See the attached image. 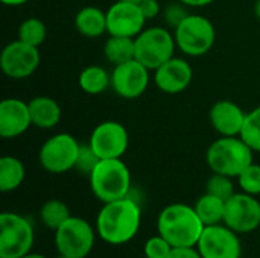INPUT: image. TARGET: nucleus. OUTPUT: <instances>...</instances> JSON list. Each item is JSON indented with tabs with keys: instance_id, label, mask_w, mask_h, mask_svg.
Segmentation results:
<instances>
[{
	"instance_id": "nucleus-1",
	"label": "nucleus",
	"mask_w": 260,
	"mask_h": 258,
	"mask_svg": "<svg viewBox=\"0 0 260 258\" xmlns=\"http://www.w3.org/2000/svg\"><path fill=\"white\" fill-rule=\"evenodd\" d=\"M142 224V210L129 196L107 202L96 217V231L102 242L120 246L131 242Z\"/></svg>"
},
{
	"instance_id": "nucleus-2",
	"label": "nucleus",
	"mask_w": 260,
	"mask_h": 258,
	"mask_svg": "<svg viewBox=\"0 0 260 258\" xmlns=\"http://www.w3.org/2000/svg\"><path fill=\"white\" fill-rule=\"evenodd\" d=\"M206 225L195 207L187 204H171L165 207L157 219V231L172 248H197Z\"/></svg>"
},
{
	"instance_id": "nucleus-3",
	"label": "nucleus",
	"mask_w": 260,
	"mask_h": 258,
	"mask_svg": "<svg viewBox=\"0 0 260 258\" xmlns=\"http://www.w3.org/2000/svg\"><path fill=\"white\" fill-rule=\"evenodd\" d=\"M254 151L239 137H219L206 154L207 166L213 173L238 178L250 164H253Z\"/></svg>"
},
{
	"instance_id": "nucleus-4",
	"label": "nucleus",
	"mask_w": 260,
	"mask_h": 258,
	"mask_svg": "<svg viewBox=\"0 0 260 258\" xmlns=\"http://www.w3.org/2000/svg\"><path fill=\"white\" fill-rule=\"evenodd\" d=\"M88 179L93 195L104 204L126 198L131 190V172L122 158L101 160Z\"/></svg>"
},
{
	"instance_id": "nucleus-5",
	"label": "nucleus",
	"mask_w": 260,
	"mask_h": 258,
	"mask_svg": "<svg viewBox=\"0 0 260 258\" xmlns=\"http://www.w3.org/2000/svg\"><path fill=\"white\" fill-rule=\"evenodd\" d=\"M35 231L27 217L5 211L0 214V258H21L32 252Z\"/></svg>"
},
{
	"instance_id": "nucleus-6",
	"label": "nucleus",
	"mask_w": 260,
	"mask_h": 258,
	"mask_svg": "<svg viewBox=\"0 0 260 258\" xmlns=\"http://www.w3.org/2000/svg\"><path fill=\"white\" fill-rule=\"evenodd\" d=\"M177 47L189 56H203L215 44L216 30L213 23L198 14H189L175 29Z\"/></svg>"
},
{
	"instance_id": "nucleus-7",
	"label": "nucleus",
	"mask_w": 260,
	"mask_h": 258,
	"mask_svg": "<svg viewBox=\"0 0 260 258\" xmlns=\"http://www.w3.org/2000/svg\"><path fill=\"white\" fill-rule=\"evenodd\" d=\"M96 233L90 222L72 216L55 231V248L62 257L87 258L93 251Z\"/></svg>"
},
{
	"instance_id": "nucleus-8",
	"label": "nucleus",
	"mask_w": 260,
	"mask_h": 258,
	"mask_svg": "<svg viewBox=\"0 0 260 258\" xmlns=\"http://www.w3.org/2000/svg\"><path fill=\"white\" fill-rule=\"evenodd\" d=\"M136 59L149 70H157L161 64L174 58L177 47L175 36L161 26L146 27L136 38Z\"/></svg>"
},
{
	"instance_id": "nucleus-9",
	"label": "nucleus",
	"mask_w": 260,
	"mask_h": 258,
	"mask_svg": "<svg viewBox=\"0 0 260 258\" xmlns=\"http://www.w3.org/2000/svg\"><path fill=\"white\" fill-rule=\"evenodd\" d=\"M81 144L78 140L67 134L59 132L56 135H52L47 138L38 154V160L41 167L53 175L66 173L72 169H75L78 154H79Z\"/></svg>"
},
{
	"instance_id": "nucleus-10",
	"label": "nucleus",
	"mask_w": 260,
	"mask_h": 258,
	"mask_svg": "<svg viewBox=\"0 0 260 258\" xmlns=\"http://www.w3.org/2000/svg\"><path fill=\"white\" fill-rule=\"evenodd\" d=\"M197 249L203 258H242L239 234L224 224L206 227Z\"/></svg>"
},
{
	"instance_id": "nucleus-11",
	"label": "nucleus",
	"mask_w": 260,
	"mask_h": 258,
	"mask_svg": "<svg viewBox=\"0 0 260 258\" xmlns=\"http://www.w3.org/2000/svg\"><path fill=\"white\" fill-rule=\"evenodd\" d=\"M224 225L238 234H248L260 228V202L248 193H235L225 202Z\"/></svg>"
},
{
	"instance_id": "nucleus-12",
	"label": "nucleus",
	"mask_w": 260,
	"mask_h": 258,
	"mask_svg": "<svg viewBox=\"0 0 260 258\" xmlns=\"http://www.w3.org/2000/svg\"><path fill=\"white\" fill-rule=\"evenodd\" d=\"M40 65L38 47L26 44L18 38L6 44L0 53V67L11 79H26Z\"/></svg>"
},
{
	"instance_id": "nucleus-13",
	"label": "nucleus",
	"mask_w": 260,
	"mask_h": 258,
	"mask_svg": "<svg viewBox=\"0 0 260 258\" xmlns=\"http://www.w3.org/2000/svg\"><path fill=\"white\" fill-rule=\"evenodd\" d=\"M149 81V68L136 58L114 65L111 71V88L117 96L123 99L140 97L146 91Z\"/></svg>"
},
{
	"instance_id": "nucleus-14",
	"label": "nucleus",
	"mask_w": 260,
	"mask_h": 258,
	"mask_svg": "<svg viewBox=\"0 0 260 258\" xmlns=\"http://www.w3.org/2000/svg\"><path fill=\"white\" fill-rule=\"evenodd\" d=\"M88 144L101 160L122 158L129 144L128 131L119 122H102L93 129Z\"/></svg>"
},
{
	"instance_id": "nucleus-15",
	"label": "nucleus",
	"mask_w": 260,
	"mask_h": 258,
	"mask_svg": "<svg viewBox=\"0 0 260 258\" xmlns=\"http://www.w3.org/2000/svg\"><path fill=\"white\" fill-rule=\"evenodd\" d=\"M146 21L139 3L117 0L107 11V32L110 35L136 38L145 29Z\"/></svg>"
},
{
	"instance_id": "nucleus-16",
	"label": "nucleus",
	"mask_w": 260,
	"mask_h": 258,
	"mask_svg": "<svg viewBox=\"0 0 260 258\" xmlns=\"http://www.w3.org/2000/svg\"><path fill=\"white\" fill-rule=\"evenodd\" d=\"M193 78L192 65L183 58H171L154 70V82L163 93L178 94L184 91Z\"/></svg>"
},
{
	"instance_id": "nucleus-17",
	"label": "nucleus",
	"mask_w": 260,
	"mask_h": 258,
	"mask_svg": "<svg viewBox=\"0 0 260 258\" xmlns=\"http://www.w3.org/2000/svg\"><path fill=\"white\" fill-rule=\"evenodd\" d=\"M30 125L29 103L17 97L3 99L0 102V135L3 138L20 137Z\"/></svg>"
},
{
	"instance_id": "nucleus-18",
	"label": "nucleus",
	"mask_w": 260,
	"mask_h": 258,
	"mask_svg": "<svg viewBox=\"0 0 260 258\" xmlns=\"http://www.w3.org/2000/svg\"><path fill=\"white\" fill-rule=\"evenodd\" d=\"M247 113L232 100H219L210 109V123L222 137L241 135Z\"/></svg>"
},
{
	"instance_id": "nucleus-19",
	"label": "nucleus",
	"mask_w": 260,
	"mask_h": 258,
	"mask_svg": "<svg viewBox=\"0 0 260 258\" xmlns=\"http://www.w3.org/2000/svg\"><path fill=\"white\" fill-rule=\"evenodd\" d=\"M29 103L32 125L41 129H52L61 120L59 103L49 96H37Z\"/></svg>"
},
{
	"instance_id": "nucleus-20",
	"label": "nucleus",
	"mask_w": 260,
	"mask_h": 258,
	"mask_svg": "<svg viewBox=\"0 0 260 258\" xmlns=\"http://www.w3.org/2000/svg\"><path fill=\"white\" fill-rule=\"evenodd\" d=\"M78 32L87 38H98L107 32V12L96 6H85L75 17Z\"/></svg>"
},
{
	"instance_id": "nucleus-21",
	"label": "nucleus",
	"mask_w": 260,
	"mask_h": 258,
	"mask_svg": "<svg viewBox=\"0 0 260 258\" xmlns=\"http://www.w3.org/2000/svg\"><path fill=\"white\" fill-rule=\"evenodd\" d=\"M26 176L24 164L11 155H5L0 158V192L9 193L17 190Z\"/></svg>"
},
{
	"instance_id": "nucleus-22",
	"label": "nucleus",
	"mask_w": 260,
	"mask_h": 258,
	"mask_svg": "<svg viewBox=\"0 0 260 258\" xmlns=\"http://www.w3.org/2000/svg\"><path fill=\"white\" fill-rule=\"evenodd\" d=\"M104 55L113 65L131 61L136 58V41L131 36L110 35L104 44Z\"/></svg>"
},
{
	"instance_id": "nucleus-23",
	"label": "nucleus",
	"mask_w": 260,
	"mask_h": 258,
	"mask_svg": "<svg viewBox=\"0 0 260 258\" xmlns=\"http://www.w3.org/2000/svg\"><path fill=\"white\" fill-rule=\"evenodd\" d=\"M78 84L87 94H102L111 87V75L101 65H88L81 71Z\"/></svg>"
},
{
	"instance_id": "nucleus-24",
	"label": "nucleus",
	"mask_w": 260,
	"mask_h": 258,
	"mask_svg": "<svg viewBox=\"0 0 260 258\" xmlns=\"http://www.w3.org/2000/svg\"><path fill=\"white\" fill-rule=\"evenodd\" d=\"M193 207L206 227L218 225L224 222L225 201H222L221 198H216L210 193H204L201 198H198Z\"/></svg>"
},
{
	"instance_id": "nucleus-25",
	"label": "nucleus",
	"mask_w": 260,
	"mask_h": 258,
	"mask_svg": "<svg viewBox=\"0 0 260 258\" xmlns=\"http://www.w3.org/2000/svg\"><path fill=\"white\" fill-rule=\"evenodd\" d=\"M72 217V213L66 202L59 199H49L40 208L41 224L52 231H56L67 219Z\"/></svg>"
},
{
	"instance_id": "nucleus-26",
	"label": "nucleus",
	"mask_w": 260,
	"mask_h": 258,
	"mask_svg": "<svg viewBox=\"0 0 260 258\" xmlns=\"http://www.w3.org/2000/svg\"><path fill=\"white\" fill-rule=\"evenodd\" d=\"M46 36H47L46 24L40 18L35 17L26 18L18 26V40L34 47H40L44 43Z\"/></svg>"
},
{
	"instance_id": "nucleus-27",
	"label": "nucleus",
	"mask_w": 260,
	"mask_h": 258,
	"mask_svg": "<svg viewBox=\"0 0 260 258\" xmlns=\"http://www.w3.org/2000/svg\"><path fill=\"white\" fill-rule=\"evenodd\" d=\"M254 152H260V105L247 113V119L239 135Z\"/></svg>"
},
{
	"instance_id": "nucleus-28",
	"label": "nucleus",
	"mask_w": 260,
	"mask_h": 258,
	"mask_svg": "<svg viewBox=\"0 0 260 258\" xmlns=\"http://www.w3.org/2000/svg\"><path fill=\"white\" fill-rule=\"evenodd\" d=\"M206 193H210L216 198H221L222 201H229L236 192H235V184L233 178L221 173H213L209 181L206 182Z\"/></svg>"
},
{
	"instance_id": "nucleus-29",
	"label": "nucleus",
	"mask_w": 260,
	"mask_h": 258,
	"mask_svg": "<svg viewBox=\"0 0 260 258\" xmlns=\"http://www.w3.org/2000/svg\"><path fill=\"white\" fill-rule=\"evenodd\" d=\"M238 184L244 193L259 196L260 195V164H250L238 178Z\"/></svg>"
},
{
	"instance_id": "nucleus-30",
	"label": "nucleus",
	"mask_w": 260,
	"mask_h": 258,
	"mask_svg": "<svg viewBox=\"0 0 260 258\" xmlns=\"http://www.w3.org/2000/svg\"><path fill=\"white\" fill-rule=\"evenodd\" d=\"M99 161H101V158L98 157V154L93 151V148L90 144H81L75 169L79 173L90 176V173L94 170V167L98 166Z\"/></svg>"
},
{
	"instance_id": "nucleus-31",
	"label": "nucleus",
	"mask_w": 260,
	"mask_h": 258,
	"mask_svg": "<svg viewBox=\"0 0 260 258\" xmlns=\"http://www.w3.org/2000/svg\"><path fill=\"white\" fill-rule=\"evenodd\" d=\"M172 249V245L163 236L157 234L146 240L143 246V254L146 258H168Z\"/></svg>"
},
{
	"instance_id": "nucleus-32",
	"label": "nucleus",
	"mask_w": 260,
	"mask_h": 258,
	"mask_svg": "<svg viewBox=\"0 0 260 258\" xmlns=\"http://www.w3.org/2000/svg\"><path fill=\"white\" fill-rule=\"evenodd\" d=\"M186 5H172V6H168L166 12H165V18L168 21V24H171L174 29L189 15L187 9L184 8Z\"/></svg>"
},
{
	"instance_id": "nucleus-33",
	"label": "nucleus",
	"mask_w": 260,
	"mask_h": 258,
	"mask_svg": "<svg viewBox=\"0 0 260 258\" xmlns=\"http://www.w3.org/2000/svg\"><path fill=\"white\" fill-rule=\"evenodd\" d=\"M139 6H140V9H142L146 20L155 18L158 15V12H160V5H158L157 0H142L139 3Z\"/></svg>"
},
{
	"instance_id": "nucleus-34",
	"label": "nucleus",
	"mask_w": 260,
	"mask_h": 258,
	"mask_svg": "<svg viewBox=\"0 0 260 258\" xmlns=\"http://www.w3.org/2000/svg\"><path fill=\"white\" fill-rule=\"evenodd\" d=\"M168 258H203L197 248H174Z\"/></svg>"
},
{
	"instance_id": "nucleus-35",
	"label": "nucleus",
	"mask_w": 260,
	"mask_h": 258,
	"mask_svg": "<svg viewBox=\"0 0 260 258\" xmlns=\"http://www.w3.org/2000/svg\"><path fill=\"white\" fill-rule=\"evenodd\" d=\"M178 2L186 5V6H190V8H203V6L210 5L215 0H178Z\"/></svg>"
},
{
	"instance_id": "nucleus-36",
	"label": "nucleus",
	"mask_w": 260,
	"mask_h": 258,
	"mask_svg": "<svg viewBox=\"0 0 260 258\" xmlns=\"http://www.w3.org/2000/svg\"><path fill=\"white\" fill-rule=\"evenodd\" d=\"M0 2L6 6H21V5L27 3L29 0H0Z\"/></svg>"
},
{
	"instance_id": "nucleus-37",
	"label": "nucleus",
	"mask_w": 260,
	"mask_h": 258,
	"mask_svg": "<svg viewBox=\"0 0 260 258\" xmlns=\"http://www.w3.org/2000/svg\"><path fill=\"white\" fill-rule=\"evenodd\" d=\"M21 258H46L44 255H41V254H37V252H29V254H26L24 257Z\"/></svg>"
},
{
	"instance_id": "nucleus-38",
	"label": "nucleus",
	"mask_w": 260,
	"mask_h": 258,
	"mask_svg": "<svg viewBox=\"0 0 260 258\" xmlns=\"http://www.w3.org/2000/svg\"><path fill=\"white\" fill-rule=\"evenodd\" d=\"M254 14H256V17L260 20V0L256 2V6H254Z\"/></svg>"
},
{
	"instance_id": "nucleus-39",
	"label": "nucleus",
	"mask_w": 260,
	"mask_h": 258,
	"mask_svg": "<svg viewBox=\"0 0 260 258\" xmlns=\"http://www.w3.org/2000/svg\"><path fill=\"white\" fill-rule=\"evenodd\" d=\"M122 2H131V3H140L142 0H122Z\"/></svg>"
},
{
	"instance_id": "nucleus-40",
	"label": "nucleus",
	"mask_w": 260,
	"mask_h": 258,
	"mask_svg": "<svg viewBox=\"0 0 260 258\" xmlns=\"http://www.w3.org/2000/svg\"><path fill=\"white\" fill-rule=\"evenodd\" d=\"M58 258H70V257H62V255H59V257Z\"/></svg>"
},
{
	"instance_id": "nucleus-41",
	"label": "nucleus",
	"mask_w": 260,
	"mask_h": 258,
	"mask_svg": "<svg viewBox=\"0 0 260 258\" xmlns=\"http://www.w3.org/2000/svg\"><path fill=\"white\" fill-rule=\"evenodd\" d=\"M143 258H146V257H143Z\"/></svg>"
}]
</instances>
